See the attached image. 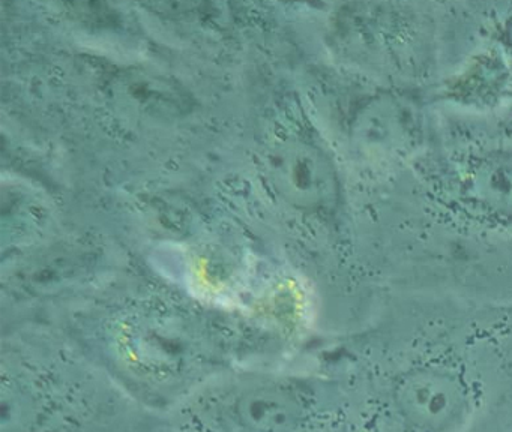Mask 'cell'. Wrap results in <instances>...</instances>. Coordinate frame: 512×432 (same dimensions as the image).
Returning <instances> with one entry per match:
<instances>
[{"label":"cell","instance_id":"obj_2","mask_svg":"<svg viewBox=\"0 0 512 432\" xmlns=\"http://www.w3.org/2000/svg\"><path fill=\"white\" fill-rule=\"evenodd\" d=\"M181 432H355L340 375L218 372L173 407Z\"/></svg>","mask_w":512,"mask_h":432},{"label":"cell","instance_id":"obj_4","mask_svg":"<svg viewBox=\"0 0 512 432\" xmlns=\"http://www.w3.org/2000/svg\"><path fill=\"white\" fill-rule=\"evenodd\" d=\"M503 407L506 408L505 419H503L502 425L499 423V432H512V395L505 396L502 401Z\"/></svg>","mask_w":512,"mask_h":432},{"label":"cell","instance_id":"obj_3","mask_svg":"<svg viewBox=\"0 0 512 432\" xmlns=\"http://www.w3.org/2000/svg\"><path fill=\"white\" fill-rule=\"evenodd\" d=\"M467 194L497 216L512 219V153L487 156L470 170Z\"/></svg>","mask_w":512,"mask_h":432},{"label":"cell","instance_id":"obj_1","mask_svg":"<svg viewBox=\"0 0 512 432\" xmlns=\"http://www.w3.org/2000/svg\"><path fill=\"white\" fill-rule=\"evenodd\" d=\"M458 348H422L341 374L355 432H470L509 372Z\"/></svg>","mask_w":512,"mask_h":432}]
</instances>
